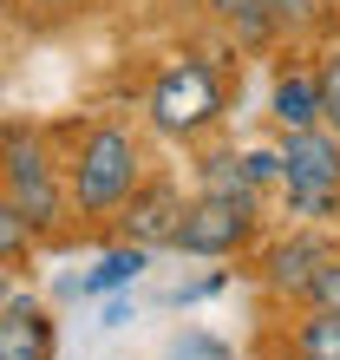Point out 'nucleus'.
<instances>
[{"label": "nucleus", "instance_id": "obj_12", "mask_svg": "<svg viewBox=\"0 0 340 360\" xmlns=\"http://www.w3.org/2000/svg\"><path fill=\"white\" fill-rule=\"evenodd\" d=\"M288 347L308 360H340V314L327 308H301V321L288 328Z\"/></svg>", "mask_w": 340, "mask_h": 360}, {"label": "nucleus", "instance_id": "obj_18", "mask_svg": "<svg viewBox=\"0 0 340 360\" xmlns=\"http://www.w3.org/2000/svg\"><path fill=\"white\" fill-rule=\"evenodd\" d=\"M39 13H66V7H79V0H33Z\"/></svg>", "mask_w": 340, "mask_h": 360}, {"label": "nucleus", "instance_id": "obj_4", "mask_svg": "<svg viewBox=\"0 0 340 360\" xmlns=\"http://www.w3.org/2000/svg\"><path fill=\"white\" fill-rule=\"evenodd\" d=\"M0 190L27 210V223L39 229V236L72 217V190H66L59 164L46 158V144H39L33 131H7V151H0Z\"/></svg>", "mask_w": 340, "mask_h": 360}, {"label": "nucleus", "instance_id": "obj_19", "mask_svg": "<svg viewBox=\"0 0 340 360\" xmlns=\"http://www.w3.org/2000/svg\"><path fill=\"white\" fill-rule=\"evenodd\" d=\"M327 131H334V138H340V105H327Z\"/></svg>", "mask_w": 340, "mask_h": 360}, {"label": "nucleus", "instance_id": "obj_8", "mask_svg": "<svg viewBox=\"0 0 340 360\" xmlns=\"http://www.w3.org/2000/svg\"><path fill=\"white\" fill-rule=\"evenodd\" d=\"M59 354V328L53 314L33 302L27 288H13L0 302V360H53Z\"/></svg>", "mask_w": 340, "mask_h": 360}, {"label": "nucleus", "instance_id": "obj_1", "mask_svg": "<svg viewBox=\"0 0 340 360\" xmlns=\"http://www.w3.org/2000/svg\"><path fill=\"white\" fill-rule=\"evenodd\" d=\"M144 177V144L131 124H92L79 138V158L66 164V190H72V217L98 223V217H118V203L138 190Z\"/></svg>", "mask_w": 340, "mask_h": 360}, {"label": "nucleus", "instance_id": "obj_6", "mask_svg": "<svg viewBox=\"0 0 340 360\" xmlns=\"http://www.w3.org/2000/svg\"><path fill=\"white\" fill-rule=\"evenodd\" d=\"M183 210H190V197H183L177 177H138V190L118 203V236L138 243V249H170Z\"/></svg>", "mask_w": 340, "mask_h": 360}, {"label": "nucleus", "instance_id": "obj_15", "mask_svg": "<svg viewBox=\"0 0 340 360\" xmlns=\"http://www.w3.org/2000/svg\"><path fill=\"white\" fill-rule=\"evenodd\" d=\"M301 308H327V314H340V249L321 262V275L308 282V295H301Z\"/></svg>", "mask_w": 340, "mask_h": 360}, {"label": "nucleus", "instance_id": "obj_17", "mask_svg": "<svg viewBox=\"0 0 340 360\" xmlns=\"http://www.w3.org/2000/svg\"><path fill=\"white\" fill-rule=\"evenodd\" d=\"M13 288H20V282H13V262H0V302H7Z\"/></svg>", "mask_w": 340, "mask_h": 360}, {"label": "nucleus", "instance_id": "obj_16", "mask_svg": "<svg viewBox=\"0 0 340 360\" xmlns=\"http://www.w3.org/2000/svg\"><path fill=\"white\" fill-rule=\"evenodd\" d=\"M314 72H321V92H327V105H340V46H327Z\"/></svg>", "mask_w": 340, "mask_h": 360}, {"label": "nucleus", "instance_id": "obj_5", "mask_svg": "<svg viewBox=\"0 0 340 360\" xmlns=\"http://www.w3.org/2000/svg\"><path fill=\"white\" fill-rule=\"evenodd\" d=\"M262 229V197H197L190 190V210L177 223V256H197V262H223V256H242Z\"/></svg>", "mask_w": 340, "mask_h": 360}, {"label": "nucleus", "instance_id": "obj_9", "mask_svg": "<svg viewBox=\"0 0 340 360\" xmlns=\"http://www.w3.org/2000/svg\"><path fill=\"white\" fill-rule=\"evenodd\" d=\"M268 124L275 131H314V124H327V92H321L314 66H288L268 86Z\"/></svg>", "mask_w": 340, "mask_h": 360}, {"label": "nucleus", "instance_id": "obj_2", "mask_svg": "<svg viewBox=\"0 0 340 360\" xmlns=\"http://www.w3.org/2000/svg\"><path fill=\"white\" fill-rule=\"evenodd\" d=\"M275 151H282L288 217H301V223L340 217V138L327 131V124H314V131H282Z\"/></svg>", "mask_w": 340, "mask_h": 360}, {"label": "nucleus", "instance_id": "obj_7", "mask_svg": "<svg viewBox=\"0 0 340 360\" xmlns=\"http://www.w3.org/2000/svg\"><path fill=\"white\" fill-rule=\"evenodd\" d=\"M334 249H340V243L327 236L321 223H301L294 236H282V243L262 256V288H268V295H288V302H301L308 282L321 275V262L334 256Z\"/></svg>", "mask_w": 340, "mask_h": 360}, {"label": "nucleus", "instance_id": "obj_21", "mask_svg": "<svg viewBox=\"0 0 340 360\" xmlns=\"http://www.w3.org/2000/svg\"><path fill=\"white\" fill-rule=\"evenodd\" d=\"M0 151H7V138H0Z\"/></svg>", "mask_w": 340, "mask_h": 360}, {"label": "nucleus", "instance_id": "obj_11", "mask_svg": "<svg viewBox=\"0 0 340 360\" xmlns=\"http://www.w3.org/2000/svg\"><path fill=\"white\" fill-rule=\"evenodd\" d=\"M144 262H151V249H138V243H118V249H105V256L92 262V275L79 282V295H112L124 282H138Z\"/></svg>", "mask_w": 340, "mask_h": 360}, {"label": "nucleus", "instance_id": "obj_14", "mask_svg": "<svg viewBox=\"0 0 340 360\" xmlns=\"http://www.w3.org/2000/svg\"><path fill=\"white\" fill-rule=\"evenodd\" d=\"M242 171L268 197V190H282V151H275V144H249V151H242Z\"/></svg>", "mask_w": 340, "mask_h": 360}, {"label": "nucleus", "instance_id": "obj_3", "mask_svg": "<svg viewBox=\"0 0 340 360\" xmlns=\"http://www.w3.org/2000/svg\"><path fill=\"white\" fill-rule=\"evenodd\" d=\"M144 112H151V131L164 138H203L209 124L223 118V79L216 66H203V59H177V66H164L151 79V92H144Z\"/></svg>", "mask_w": 340, "mask_h": 360}, {"label": "nucleus", "instance_id": "obj_20", "mask_svg": "<svg viewBox=\"0 0 340 360\" xmlns=\"http://www.w3.org/2000/svg\"><path fill=\"white\" fill-rule=\"evenodd\" d=\"M275 360H308V354H294V347H282V354H275Z\"/></svg>", "mask_w": 340, "mask_h": 360}, {"label": "nucleus", "instance_id": "obj_13", "mask_svg": "<svg viewBox=\"0 0 340 360\" xmlns=\"http://www.w3.org/2000/svg\"><path fill=\"white\" fill-rule=\"evenodd\" d=\"M33 243H39V229L27 223V210H20L7 190H0V262H20V256H33Z\"/></svg>", "mask_w": 340, "mask_h": 360}, {"label": "nucleus", "instance_id": "obj_10", "mask_svg": "<svg viewBox=\"0 0 340 360\" xmlns=\"http://www.w3.org/2000/svg\"><path fill=\"white\" fill-rule=\"evenodd\" d=\"M190 177H197V197H262V190L249 184V171H242V151H236V144L203 151L197 164H190Z\"/></svg>", "mask_w": 340, "mask_h": 360}]
</instances>
